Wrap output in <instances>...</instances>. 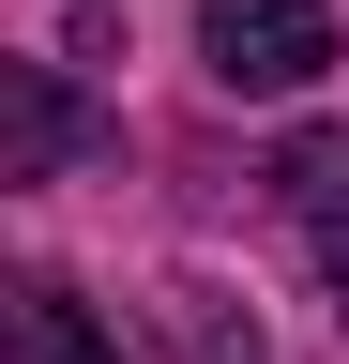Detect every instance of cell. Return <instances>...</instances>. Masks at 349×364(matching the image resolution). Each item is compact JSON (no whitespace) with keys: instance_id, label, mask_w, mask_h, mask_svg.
<instances>
[{"instance_id":"6da1fadb","label":"cell","mask_w":349,"mask_h":364,"mask_svg":"<svg viewBox=\"0 0 349 364\" xmlns=\"http://www.w3.org/2000/svg\"><path fill=\"white\" fill-rule=\"evenodd\" d=\"M198 61H213V91H319L334 61H349V31H334V0H198Z\"/></svg>"},{"instance_id":"7a4b0ae2","label":"cell","mask_w":349,"mask_h":364,"mask_svg":"<svg viewBox=\"0 0 349 364\" xmlns=\"http://www.w3.org/2000/svg\"><path fill=\"white\" fill-rule=\"evenodd\" d=\"M92 107H76V91H61V61H16V76H0V182H46L61 152H92Z\"/></svg>"},{"instance_id":"3957f363","label":"cell","mask_w":349,"mask_h":364,"mask_svg":"<svg viewBox=\"0 0 349 364\" xmlns=\"http://www.w3.org/2000/svg\"><path fill=\"white\" fill-rule=\"evenodd\" d=\"M0 364H122V349L92 334V304H76V289L31 273V289H0Z\"/></svg>"},{"instance_id":"277c9868","label":"cell","mask_w":349,"mask_h":364,"mask_svg":"<svg viewBox=\"0 0 349 364\" xmlns=\"http://www.w3.org/2000/svg\"><path fill=\"white\" fill-rule=\"evenodd\" d=\"M274 198L304 228H349V136H289V152H274Z\"/></svg>"},{"instance_id":"5b68a950","label":"cell","mask_w":349,"mask_h":364,"mask_svg":"<svg viewBox=\"0 0 349 364\" xmlns=\"http://www.w3.org/2000/svg\"><path fill=\"white\" fill-rule=\"evenodd\" d=\"M319 258H334V289H349V228H319Z\"/></svg>"}]
</instances>
